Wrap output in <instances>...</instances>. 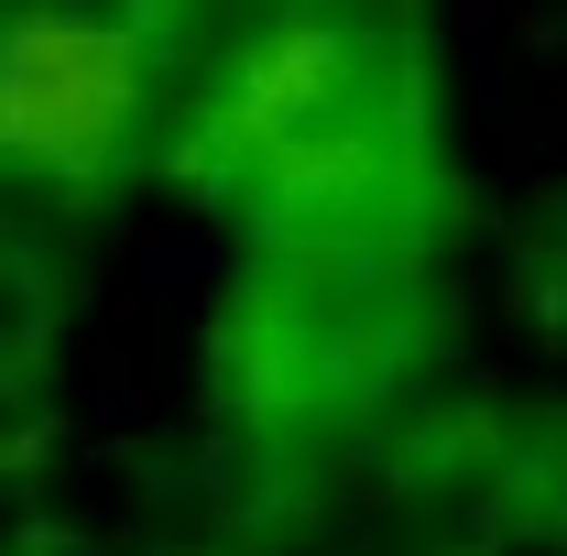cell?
Segmentation results:
<instances>
[{
    "instance_id": "6da1fadb",
    "label": "cell",
    "mask_w": 567,
    "mask_h": 556,
    "mask_svg": "<svg viewBox=\"0 0 567 556\" xmlns=\"http://www.w3.org/2000/svg\"><path fill=\"white\" fill-rule=\"evenodd\" d=\"M142 110V44L99 11H22L0 22V164L76 175Z\"/></svg>"
},
{
    "instance_id": "7a4b0ae2",
    "label": "cell",
    "mask_w": 567,
    "mask_h": 556,
    "mask_svg": "<svg viewBox=\"0 0 567 556\" xmlns=\"http://www.w3.org/2000/svg\"><path fill=\"white\" fill-rule=\"evenodd\" d=\"M339 76V33H317V22H284V33H262V44H240L229 66H218L208 110H197V142L208 153H229V142H262L284 132L317 87Z\"/></svg>"
}]
</instances>
